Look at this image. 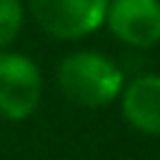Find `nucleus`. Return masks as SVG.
I'll return each mask as SVG.
<instances>
[{"instance_id":"nucleus-3","label":"nucleus","mask_w":160,"mask_h":160,"mask_svg":"<svg viewBox=\"0 0 160 160\" xmlns=\"http://www.w3.org/2000/svg\"><path fill=\"white\" fill-rule=\"evenodd\" d=\"M42 100V72L22 52H0V118L10 122L28 120Z\"/></svg>"},{"instance_id":"nucleus-4","label":"nucleus","mask_w":160,"mask_h":160,"mask_svg":"<svg viewBox=\"0 0 160 160\" xmlns=\"http://www.w3.org/2000/svg\"><path fill=\"white\" fill-rule=\"evenodd\" d=\"M102 25L128 48H155L160 42V0H108Z\"/></svg>"},{"instance_id":"nucleus-2","label":"nucleus","mask_w":160,"mask_h":160,"mask_svg":"<svg viewBox=\"0 0 160 160\" xmlns=\"http://www.w3.org/2000/svg\"><path fill=\"white\" fill-rule=\"evenodd\" d=\"M35 25L55 40H82L102 28L108 0H25Z\"/></svg>"},{"instance_id":"nucleus-1","label":"nucleus","mask_w":160,"mask_h":160,"mask_svg":"<svg viewBox=\"0 0 160 160\" xmlns=\"http://www.w3.org/2000/svg\"><path fill=\"white\" fill-rule=\"evenodd\" d=\"M60 92L78 108H105L115 102L125 88L122 68L105 52L80 48L68 52L55 72Z\"/></svg>"},{"instance_id":"nucleus-5","label":"nucleus","mask_w":160,"mask_h":160,"mask_svg":"<svg viewBox=\"0 0 160 160\" xmlns=\"http://www.w3.org/2000/svg\"><path fill=\"white\" fill-rule=\"evenodd\" d=\"M120 112L130 128L142 135L160 138V75L145 72L125 82L120 92Z\"/></svg>"},{"instance_id":"nucleus-6","label":"nucleus","mask_w":160,"mask_h":160,"mask_svg":"<svg viewBox=\"0 0 160 160\" xmlns=\"http://www.w3.org/2000/svg\"><path fill=\"white\" fill-rule=\"evenodd\" d=\"M25 18L28 10L22 0H0V52L10 50V45L20 38Z\"/></svg>"}]
</instances>
